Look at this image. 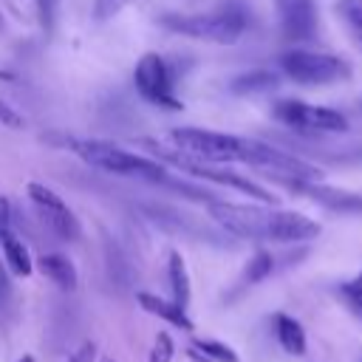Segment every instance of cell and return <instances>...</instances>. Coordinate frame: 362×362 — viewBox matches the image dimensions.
Masks as SVG:
<instances>
[{
    "instance_id": "17",
    "label": "cell",
    "mask_w": 362,
    "mask_h": 362,
    "mask_svg": "<svg viewBox=\"0 0 362 362\" xmlns=\"http://www.w3.org/2000/svg\"><path fill=\"white\" fill-rule=\"evenodd\" d=\"M272 266H274V260H272V255L269 252H255V257L246 263V283H260V280H266L269 274H272Z\"/></svg>"
},
{
    "instance_id": "23",
    "label": "cell",
    "mask_w": 362,
    "mask_h": 362,
    "mask_svg": "<svg viewBox=\"0 0 362 362\" xmlns=\"http://www.w3.org/2000/svg\"><path fill=\"white\" fill-rule=\"evenodd\" d=\"M0 122L8 124V127H23V124H25L23 116H20L8 102H3V99H0Z\"/></svg>"
},
{
    "instance_id": "10",
    "label": "cell",
    "mask_w": 362,
    "mask_h": 362,
    "mask_svg": "<svg viewBox=\"0 0 362 362\" xmlns=\"http://www.w3.org/2000/svg\"><path fill=\"white\" fill-rule=\"evenodd\" d=\"M286 187H291L294 192L300 195H308V198H317L320 204L331 206V209H339V212H362V195H354V192H345V189H334V187H325L320 181H300V178H283Z\"/></svg>"
},
{
    "instance_id": "7",
    "label": "cell",
    "mask_w": 362,
    "mask_h": 362,
    "mask_svg": "<svg viewBox=\"0 0 362 362\" xmlns=\"http://www.w3.org/2000/svg\"><path fill=\"white\" fill-rule=\"evenodd\" d=\"M133 82H136V90L141 93V99L161 105V107H181V102L175 99V90H173L175 76L164 57H158L153 51L144 54L133 68Z\"/></svg>"
},
{
    "instance_id": "6",
    "label": "cell",
    "mask_w": 362,
    "mask_h": 362,
    "mask_svg": "<svg viewBox=\"0 0 362 362\" xmlns=\"http://www.w3.org/2000/svg\"><path fill=\"white\" fill-rule=\"evenodd\" d=\"M147 147H150L158 158L173 161L175 167H181L184 173H189V175H195V178L232 187V189H238V192H243V195H249V198H255V201H263V204H274V195H272L269 189H263L260 184H255V181H249V178H243V175H238V173H232V170H226V167H221V164H201V161L184 158V156H178V153H173V150H167V147H161V144H156V141H147Z\"/></svg>"
},
{
    "instance_id": "28",
    "label": "cell",
    "mask_w": 362,
    "mask_h": 362,
    "mask_svg": "<svg viewBox=\"0 0 362 362\" xmlns=\"http://www.w3.org/2000/svg\"><path fill=\"white\" fill-rule=\"evenodd\" d=\"M17 362H34V356H23V359H17Z\"/></svg>"
},
{
    "instance_id": "8",
    "label": "cell",
    "mask_w": 362,
    "mask_h": 362,
    "mask_svg": "<svg viewBox=\"0 0 362 362\" xmlns=\"http://www.w3.org/2000/svg\"><path fill=\"white\" fill-rule=\"evenodd\" d=\"M274 14L283 40L291 48H303L320 34V8L317 0H274Z\"/></svg>"
},
{
    "instance_id": "3",
    "label": "cell",
    "mask_w": 362,
    "mask_h": 362,
    "mask_svg": "<svg viewBox=\"0 0 362 362\" xmlns=\"http://www.w3.org/2000/svg\"><path fill=\"white\" fill-rule=\"evenodd\" d=\"M68 147L90 167H99L113 175H130V178H144V181H170L167 170L161 161L130 153L113 141L105 139H71Z\"/></svg>"
},
{
    "instance_id": "15",
    "label": "cell",
    "mask_w": 362,
    "mask_h": 362,
    "mask_svg": "<svg viewBox=\"0 0 362 362\" xmlns=\"http://www.w3.org/2000/svg\"><path fill=\"white\" fill-rule=\"evenodd\" d=\"M274 325H277V339H280L283 351H288L294 356H303L305 354V331H303V325L288 314H277Z\"/></svg>"
},
{
    "instance_id": "1",
    "label": "cell",
    "mask_w": 362,
    "mask_h": 362,
    "mask_svg": "<svg viewBox=\"0 0 362 362\" xmlns=\"http://www.w3.org/2000/svg\"><path fill=\"white\" fill-rule=\"evenodd\" d=\"M209 215L232 235L249 240H277V243H303L320 235V223L291 212V209H263L226 201H209Z\"/></svg>"
},
{
    "instance_id": "16",
    "label": "cell",
    "mask_w": 362,
    "mask_h": 362,
    "mask_svg": "<svg viewBox=\"0 0 362 362\" xmlns=\"http://www.w3.org/2000/svg\"><path fill=\"white\" fill-rule=\"evenodd\" d=\"M272 88H277V74H272V71H249V74H243V76H238L235 82H232V90L235 93H263V90H272Z\"/></svg>"
},
{
    "instance_id": "14",
    "label": "cell",
    "mask_w": 362,
    "mask_h": 362,
    "mask_svg": "<svg viewBox=\"0 0 362 362\" xmlns=\"http://www.w3.org/2000/svg\"><path fill=\"white\" fill-rule=\"evenodd\" d=\"M167 272H170V286H173V303L181 305L187 311L189 305V272H187V263L178 252H170V263H167Z\"/></svg>"
},
{
    "instance_id": "2",
    "label": "cell",
    "mask_w": 362,
    "mask_h": 362,
    "mask_svg": "<svg viewBox=\"0 0 362 362\" xmlns=\"http://www.w3.org/2000/svg\"><path fill=\"white\" fill-rule=\"evenodd\" d=\"M158 23L167 31L181 34V37L229 45V42L240 40V34L249 28L252 11H249V6L243 0H221L209 11H195V14L167 11V14L158 17Z\"/></svg>"
},
{
    "instance_id": "19",
    "label": "cell",
    "mask_w": 362,
    "mask_h": 362,
    "mask_svg": "<svg viewBox=\"0 0 362 362\" xmlns=\"http://www.w3.org/2000/svg\"><path fill=\"white\" fill-rule=\"evenodd\" d=\"M130 0H93V8H90V17L93 23H107L113 20Z\"/></svg>"
},
{
    "instance_id": "20",
    "label": "cell",
    "mask_w": 362,
    "mask_h": 362,
    "mask_svg": "<svg viewBox=\"0 0 362 362\" xmlns=\"http://www.w3.org/2000/svg\"><path fill=\"white\" fill-rule=\"evenodd\" d=\"M173 354H175V345L170 339L167 331H161L153 342V351H150V359L147 362H173Z\"/></svg>"
},
{
    "instance_id": "21",
    "label": "cell",
    "mask_w": 362,
    "mask_h": 362,
    "mask_svg": "<svg viewBox=\"0 0 362 362\" xmlns=\"http://www.w3.org/2000/svg\"><path fill=\"white\" fill-rule=\"evenodd\" d=\"M339 14L362 34V0H339Z\"/></svg>"
},
{
    "instance_id": "12",
    "label": "cell",
    "mask_w": 362,
    "mask_h": 362,
    "mask_svg": "<svg viewBox=\"0 0 362 362\" xmlns=\"http://www.w3.org/2000/svg\"><path fill=\"white\" fill-rule=\"evenodd\" d=\"M0 252H3V260H6V266L14 272V274H20V277H28L31 272H34V260H31V255H28V249H25V243L14 235V232H6V235H0Z\"/></svg>"
},
{
    "instance_id": "22",
    "label": "cell",
    "mask_w": 362,
    "mask_h": 362,
    "mask_svg": "<svg viewBox=\"0 0 362 362\" xmlns=\"http://www.w3.org/2000/svg\"><path fill=\"white\" fill-rule=\"evenodd\" d=\"M37 6V17L42 23V28H51L54 20H57V8H59V0H34Z\"/></svg>"
},
{
    "instance_id": "4",
    "label": "cell",
    "mask_w": 362,
    "mask_h": 362,
    "mask_svg": "<svg viewBox=\"0 0 362 362\" xmlns=\"http://www.w3.org/2000/svg\"><path fill=\"white\" fill-rule=\"evenodd\" d=\"M280 74L297 85H334L351 79V62L314 48H288L280 54Z\"/></svg>"
},
{
    "instance_id": "25",
    "label": "cell",
    "mask_w": 362,
    "mask_h": 362,
    "mask_svg": "<svg viewBox=\"0 0 362 362\" xmlns=\"http://www.w3.org/2000/svg\"><path fill=\"white\" fill-rule=\"evenodd\" d=\"M93 356H96V345H93V342H82V345L68 356V362H93Z\"/></svg>"
},
{
    "instance_id": "5",
    "label": "cell",
    "mask_w": 362,
    "mask_h": 362,
    "mask_svg": "<svg viewBox=\"0 0 362 362\" xmlns=\"http://www.w3.org/2000/svg\"><path fill=\"white\" fill-rule=\"evenodd\" d=\"M274 119L283 122L286 127L291 130H300V133H345L348 130V119L334 110V107H325V105H311V102H303V99H280L274 102Z\"/></svg>"
},
{
    "instance_id": "30",
    "label": "cell",
    "mask_w": 362,
    "mask_h": 362,
    "mask_svg": "<svg viewBox=\"0 0 362 362\" xmlns=\"http://www.w3.org/2000/svg\"><path fill=\"white\" fill-rule=\"evenodd\" d=\"M102 362H113V359H102Z\"/></svg>"
},
{
    "instance_id": "24",
    "label": "cell",
    "mask_w": 362,
    "mask_h": 362,
    "mask_svg": "<svg viewBox=\"0 0 362 362\" xmlns=\"http://www.w3.org/2000/svg\"><path fill=\"white\" fill-rule=\"evenodd\" d=\"M342 291H345V297H348V300L362 311V274H359L356 280L345 283V286H342Z\"/></svg>"
},
{
    "instance_id": "29",
    "label": "cell",
    "mask_w": 362,
    "mask_h": 362,
    "mask_svg": "<svg viewBox=\"0 0 362 362\" xmlns=\"http://www.w3.org/2000/svg\"><path fill=\"white\" fill-rule=\"evenodd\" d=\"M0 31H3V14H0Z\"/></svg>"
},
{
    "instance_id": "26",
    "label": "cell",
    "mask_w": 362,
    "mask_h": 362,
    "mask_svg": "<svg viewBox=\"0 0 362 362\" xmlns=\"http://www.w3.org/2000/svg\"><path fill=\"white\" fill-rule=\"evenodd\" d=\"M11 232V204L6 195H0V235Z\"/></svg>"
},
{
    "instance_id": "13",
    "label": "cell",
    "mask_w": 362,
    "mask_h": 362,
    "mask_svg": "<svg viewBox=\"0 0 362 362\" xmlns=\"http://www.w3.org/2000/svg\"><path fill=\"white\" fill-rule=\"evenodd\" d=\"M40 272L51 283H57L59 288H65V291H74L76 288V269H74V263L65 255H42L40 257Z\"/></svg>"
},
{
    "instance_id": "18",
    "label": "cell",
    "mask_w": 362,
    "mask_h": 362,
    "mask_svg": "<svg viewBox=\"0 0 362 362\" xmlns=\"http://www.w3.org/2000/svg\"><path fill=\"white\" fill-rule=\"evenodd\" d=\"M192 348H198L204 356L218 359V362H238V354H235L229 345L215 342V339H195V342H192Z\"/></svg>"
},
{
    "instance_id": "9",
    "label": "cell",
    "mask_w": 362,
    "mask_h": 362,
    "mask_svg": "<svg viewBox=\"0 0 362 362\" xmlns=\"http://www.w3.org/2000/svg\"><path fill=\"white\" fill-rule=\"evenodd\" d=\"M25 192H28L31 204L40 209L42 221H45L59 238H65V240H76V238H79V221H76V215L71 212V206H68L51 187L31 181V184L25 187Z\"/></svg>"
},
{
    "instance_id": "27",
    "label": "cell",
    "mask_w": 362,
    "mask_h": 362,
    "mask_svg": "<svg viewBox=\"0 0 362 362\" xmlns=\"http://www.w3.org/2000/svg\"><path fill=\"white\" fill-rule=\"evenodd\" d=\"M8 291V277H6V269H3V260H0V294Z\"/></svg>"
},
{
    "instance_id": "11",
    "label": "cell",
    "mask_w": 362,
    "mask_h": 362,
    "mask_svg": "<svg viewBox=\"0 0 362 362\" xmlns=\"http://www.w3.org/2000/svg\"><path fill=\"white\" fill-rule=\"evenodd\" d=\"M139 303H141L144 311H150V314L167 320L170 325H175V328H181V331H192V320H189L187 311H184L181 305H175L173 300H164V297L150 294V291H141V294H139Z\"/></svg>"
}]
</instances>
